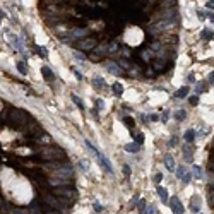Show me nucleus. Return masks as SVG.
<instances>
[{"instance_id": "1", "label": "nucleus", "mask_w": 214, "mask_h": 214, "mask_svg": "<svg viewBox=\"0 0 214 214\" xmlns=\"http://www.w3.org/2000/svg\"><path fill=\"white\" fill-rule=\"evenodd\" d=\"M39 158H43V161L46 163H64L65 161V151L59 146H46L39 149Z\"/></svg>"}, {"instance_id": "2", "label": "nucleus", "mask_w": 214, "mask_h": 214, "mask_svg": "<svg viewBox=\"0 0 214 214\" xmlns=\"http://www.w3.org/2000/svg\"><path fill=\"white\" fill-rule=\"evenodd\" d=\"M84 142H86V146H88V149L91 151V153H93V154L98 158V163H99V165L103 166V170H104V171H106L110 176H113V168H111V165H110V161H108V158H106V156H104L103 153H101L99 149H96V147H94L93 144L89 142V140H84Z\"/></svg>"}, {"instance_id": "3", "label": "nucleus", "mask_w": 214, "mask_h": 214, "mask_svg": "<svg viewBox=\"0 0 214 214\" xmlns=\"http://www.w3.org/2000/svg\"><path fill=\"white\" fill-rule=\"evenodd\" d=\"M29 115L26 113L24 110H19V108H12L9 111V122L12 123L14 127H23L29 122Z\"/></svg>"}, {"instance_id": "4", "label": "nucleus", "mask_w": 214, "mask_h": 214, "mask_svg": "<svg viewBox=\"0 0 214 214\" xmlns=\"http://www.w3.org/2000/svg\"><path fill=\"white\" fill-rule=\"evenodd\" d=\"M72 176H74V170H72L69 165L57 166V168L53 170V178H60V180H65V182H69Z\"/></svg>"}, {"instance_id": "5", "label": "nucleus", "mask_w": 214, "mask_h": 214, "mask_svg": "<svg viewBox=\"0 0 214 214\" xmlns=\"http://www.w3.org/2000/svg\"><path fill=\"white\" fill-rule=\"evenodd\" d=\"M88 28H75V29H72V31H69L67 34H64V36H69V38H65V41H69V43H74L75 39H84L86 36H88ZM62 36V38H64Z\"/></svg>"}, {"instance_id": "6", "label": "nucleus", "mask_w": 214, "mask_h": 214, "mask_svg": "<svg viewBox=\"0 0 214 214\" xmlns=\"http://www.w3.org/2000/svg\"><path fill=\"white\" fill-rule=\"evenodd\" d=\"M53 195H59V197H62V199H74L75 197V190L72 187H65V185H62V187L53 188Z\"/></svg>"}, {"instance_id": "7", "label": "nucleus", "mask_w": 214, "mask_h": 214, "mask_svg": "<svg viewBox=\"0 0 214 214\" xmlns=\"http://www.w3.org/2000/svg\"><path fill=\"white\" fill-rule=\"evenodd\" d=\"M96 46H98L96 38H84V39H81L79 43H75V48H77V50H84V52H91V50L96 48Z\"/></svg>"}, {"instance_id": "8", "label": "nucleus", "mask_w": 214, "mask_h": 214, "mask_svg": "<svg viewBox=\"0 0 214 214\" xmlns=\"http://www.w3.org/2000/svg\"><path fill=\"white\" fill-rule=\"evenodd\" d=\"M170 206H171V211H173V214H183V212H185L183 204H182V202H180L176 197L170 201Z\"/></svg>"}, {"instance_id": "9", "label": "nucleus", "mask_w": 214, "mask_h": 214, "mask_svg": "<svg viewBox=\"0 0 214 214\" xmlns=\"http://www.w3.org/2000/svg\"><path fill=\"white\" fill-rule=\"evenodd\" d=\"M106 69H108V72H111V74H115V75H120V74H122V69L118 67L115 62H110V64H106Z\"/></svg>"}, {"instance_id": "10", "label": "nucleus", "mask_w": 214, "mask_h": 214, "mask_svg": "<svg viewBox=\"0 0 214 214\" xmlns=\"http://www.w3.org/2000/svg\"><path fill=\"white\" fill-rule=\"evenodd\" d=\"M123 149H125L127 153H139L140 146H139L137 142H130V144H125V146H123Z\"/></svg>"}, {"instance_id": "11", "label": "nucleus", "mask_w": 214, "mask_h": 214, "mask_svg": "<svg viewBox=\"0 0 214 214\" xmlns=\"http://www.w3.org/2000/svg\"><path fill=\"white\" fill-rule=\"evenodd\" d=\"M41 74H43V77H45V81H53V79H55V74H53L48 67H41Z\"/></svg>"}, {"instance_id": "12", "label": "nucleus", "mask_w": 214, "mask_h": 214, "mask_svg": "<svg viewBox=\"0 0 214 214\" xmlns=\"http://www.w3.org/2000/svg\"><path fill=\"white\" fill-rule=\"evenodd\" d=\"M195 135H197V134H195V130H187V132H185V135H183V139L187 140V144H192L195 140Z\"/></svg>"}, {"instance_id": "13", "label": "nucleus", "mask_w": 214, "mask_h": 214, "mask_svg": "<svg viewBox=\"0 0 214 214\" xmlns=\"http://www.w3.org/2000/svg\"><path fill=\"white\" fill-rule=\"evenodd\" d=\"M156 190H158V195L161 197V201H163V202H168V201H170V197H168V190H166V188L158 187Z\"/></svg>"}, {"instance_id": "14", "label": "nucleus", "mask_w": 214, "mask_h": 214, "mask_svg": "<svg viewBox=\"0 0 214 214\" xmlns=\"http://www.w3.org/2000/svg\"><path fill=\"white\" fill-rule=\"evenodd\" d=\"M153 69H154V72H163L166 69V65L163 60H156V62H153Z\"/></svg>"}, {"instance_id": "15", "label": "nucleus", "mask_w": 214, "mask_h": 214, "mask_svg": "<svg viewBox=\"0 0 214 214\" xmlns=\"http://www.w3.org/2000/svg\"><path fill=\"white\" fill-rule=\"evenodd\" d=\"M165 165L168 170H175V161H173V156L171 154H166L165 156Z\"/></svg>"}, {"instance_id": "16", "label": "nucleus", "mask_w": 214, "mask_h": 214, "mask_svg": "<svg viewBox=\"0 0 214 214\" xmlns=\"http://www.w3.org/2000/svg\"><path fill=\"white\" fill-rule=\"evenodd\" d=\"M34 52L38 53L39 57H43V59H45V57L48 55V52H46V48H45V46H39V45H34Z\"/></svg>"}, {"instance_id": "17", "label": "nucleus", "mask_w": 214, "mask_h": 214, "mask_svg": "<svg viewBox=\"0 0 214 214\" xmlns=\"http://www.w3.org/2000/svg\"><path fill=\"white\" fill-rule=\"evenodd\" d=\"M111 89H113V93L117 94V96H122V94H123V88H122L120 82H115V84L111 86Z\"/></svg>"}, {"instance_id": "18", "label": "nucleus", "mask_w": 214, "mask_h": 214, "mask_svg": "<svg viewBox=\"0 0 214 214\" xmlns=\"http://www.w3.org/2000/svg\"><path fill=\"white\" fill-rule=\"evenodd\" d=\"M183 153H185V158L190 159L192 154H194V146H190V144H187V146L183 147Z\"/></svg>"}, {"instance_id": "19", "label": "nucleus", "mask_w": 214, "mask_h": 214, "mask_svg": "<svg viewBox=\"0 0 214 214\" xmlns=\"http://www.w3.org/2000/svg\"><path fill=\"white\" fill-rule=\"evenodd\" d=\"M187 94H188V88H187V86H183V88H180L178 91L175 93V96L176 98H185Z\"/></svg>"}, {"instance_id": "20", "label": "nucleus", "mask_w": 214, "mask_h": 214, "mask_svg": "<svg viewBox=\"0 0 214 214\" xmlns=\"http://www.w3.org/2000/svg\"><path fill=\"white\" fill-rule=\"evenodd\" d=\"M185 117H187L185 110H176V111H175V118H176L178 122H183V120H185Z\"/></svg>"}, {"instance_id": "21", "label": "nucleus", "mask_w": 214, "mask_h": 214, "mask_svg": "<svg viewBox=\"0 0 214 214\" xmlns=\"http://www.w3.org/2000/svg\"><path fill=\"white\" fill-rule=\"evenodd\" d=\"M192 171H194V176H195V178H202V170H201V166L194 165V166H192Z\"/></svg>"}, {"instance_id": "22", "label": "nucleus", "mask_w": 214, "mask_h": 214, "mask_svg": "<svg viewBox=\"0 0 214 214\" xmlns=\"http://www.w3.org/2000/svg\"><path fill=\"white\" fill-rule=\"evenodd\" d=\"M93 86H94V88H103V86H104V81H103L101 77H94V79H93Z\"/></svg>"}, {"instance_id": "23", "label": "nucleus", "mask_w": 214, "mask_h": 214, "mask_svg": "<svg viewBox=\"0 0 214 214\" xmlns=\"http://www.w3.org/2000/svg\"><path fill=\"white\" fill-rule=\"evenodd\" d=\"M72 101H74V103L77 104L79 108H82V110H84V101H82L81 98H77V96H75V94H72Z\"/></svg>"}, {"instance_id": "24", "label": "nucleus", "mask_w": 214, "mask_h": 214, "mask_svg": "<svg viewBox=\"0 0 214 214\" xmlns=\"http://www.w3.org/2000/svg\"><path fill=\"white\" fill-rule=\"evenodd\" d=\"M144 214H158V209H156L154 204H149L146 207V211H144Z\"/></svg>"}, {"instance_id": "25", "label": "nucleus", "mask_w": 214, "mask_h": 214, "mask_svg": "<svg viewBox=\"0 0 214 214\" xmlns=\"http://www.w3.org/2000/svg\"><path fill=\"white\" fill-rule=\"evenodd\" d=\"M17 70H19L23 75L28 74V69H26V65H24V62H19V64H17Z\"/></svg>"}, {"instance_id": "26", "label": "nucleus", "mask_w": 214, "mask_h": 214, "mask_svg": "<svg viewBox=\"0 0 214 214\" xmlns=\"http://www.w3.org/2000/svg\"><path fill=\"white\" fill-rule=\"evenodd\" d=\"M185 166H178V168H176V176H178V178H183L185 176Z\"/></svg>"}, {"instance_id": "27", "label": "nucleus", "mask_w": 214, "mask_h": 214, "mask_svg": "<svg viewBox=\"0 0 214 214\" xmlns=\"http://www.w3.org/2000/svg\"><path fill=\"white\" fill-rule=\"evenodd\" d=\"M212 38V31L211 29H204L202 31V39H211Z\"/></svg>"}, {"instance_id": "28", "label": "nucleus", "mask_w": 214, "mask_h": 214, "mask_svg": "<svg viewBox=\"0 0 214 214\" xmlns=\"http://www.w3.org/2000/svg\"><path fill=\"white\" fill-rule=\"evenodd\" d=\"M206 89H207V86H206L204 82H199V84H197V94H202Z\"/></svg>"}, {"instance_id": "29", "label": "nucleus", "mask_w": 214, "mask_h": 214, "mask_svg": "<svg viewBox=\"0 0 214 214\" xmlns=\"http://www.w3.org/2000/svg\"><path fill=\"white\" fill-rule=\"evenodd\" d=\"M96 104H98V106L94 108V115H98V110H101V108H103V99H101V98H98V99H96Z\"/></svg>"}, {"instance_id": "30", "label": "nucleus", "mask_w": 214, "mask_h": 214, "mask_svg": "<svg viewBox=\"0 0 214 214\" xmlns=\"http://www.w3.org/2000/svg\"><path fill=\"white\" fill-rule=\"evenodd\" d=\"M122 122L125 123L127 127H134V120H132L130 117H123V118H122Z\"/></svg>"}, {"instance_id": "31", "label": "nucleus", "mask_w": 214, "mask_h": 214, "mask_svg": "<svg viewBox=\"0 0 214 214\" xmlns=\"http://www.w3.org/2000/svg\"><path fill=\"white\" fill-rule=\"evenodd\" d=\"M146 201H139V212L140 214H144V211H146Z\"/></svg>"}, {"instance_id": "32", "label": "nucleus", "mask_w": 214, "mask_h": 214, "mask_svg": "<svg viewBox=\"0 0 214 214\" xmlns=\"http://www.w3.org/2000/svg\"><path fill=\"white\" fill-rule=\"evenodd\" d=\"M188 101H190L192 106H195V104L199 103V96H190V98H188Z\"/></svg>"}, {"instance_id": "33", "label": "nucleus", "mask_w": 214, "mask_h": 214, "mask_svg": "<svg viewBox=\"0 0 214 214\" xmlns=\"http://www.w3.org/2000/svg\"><path fill=\"white\" fill-rule=\"evenodd\" d=\"M192 211H194V212H197V211H199V201H197V197H194V204H192Z\"/></svg>"}, {"instance_id": "34", "label": "nucleus", "mask_w": 214, "mask_h": 214, "mask_svg": "<svg viewBox=\"0 0 214 214\" xmlns=\"http://www.w3.org/2000/svg\"><path fill=\"white\" fill-rule=\"evenodd\" d=\"M176 142H178V137H176V135H173L171 139H170V146H171V147H175V146H176Z\"/></svg>"}, {"instance_id": "35", "label": "nucleus", "mask_w": 214, "mask_h": 214, "mask_svg": "<svg viewBox=\"0 0 214 214\" xmlns=\"http://www.w3.org/2000/svg\"><path fill=\"white\" fill-rule=\"evenodd\" d=\"M209 206H211V207H214V188H212L211 194H209Z\"/></svg>"}, {"instance_id": "36", "label": "nucleus", "mask_w": 214, "mask_h": 214, "mask_svg": "<svg viewBox=\"0 0 214 214\" xmlns=\"http://www.w3.org/2000/svg\"><path fill=\"white\" fill-rule=\"evenodd\" d=\"M135 142H137V144H139V146H140V144L144 142V135H140V134H139V135H135Z\"/></svg>"}, {"instance_id": "37", "label": "nucleus", "mask_w": 214, "mask_h": 214, "mask_svg": "<svg viewBox=\"0 0 214 214\" xmlns=\"http://www.w3.org/2000/svg\"><path fill=\"white\" fill-rule=\"evenodd\" d=\"M74 57H75V59H79V60H84L86 59L84 53H79V52H74Z\"/></svg>"}, {"instance_id": "38", "label": "nucleus", "mask_w": 214, "mask_h": 214, "mask_svg": "<svg viewBox=\"0 0 214 214\" xmlns=\"http://www.w3.org/2000/svg\"><path fill=\"white\" fill-rule=\"evenodd\" d=\"M190 178H192V173H185V176H183L182 180H183L185 183H188V182H190Z\"/></svg>"}, {"instance_id": "39", "label": "nucleus", "mask_w": 214, "mask_h": 214, "mask_svg": "<svg viewBox=\"0 0 214 214\" xmlns=\"http://www.w3.org/2000/svg\"><path fill=\"white\" fill-rule=\"evenodd\" d=\"M161 178H163V175H161V173H156V175H154V182H156V183H159V182H161Z\"/></svg>"}, {"instance_id": "40", "label": "nucleus", "mask_w": 214, "mask_h": 214, "mask_svg": "<svg viewBox=\"0 0 214 214\" xmlns=\"http://www.w3.org/2000/svg\"><path fill=\"white\" fill-rule=\"evenodd\" d=\"M123 173H125V176H129V175H130V168H129L127 165L123 166Z\"/></svg>"}, {"instance_id": "41", "label": "nucleus", "mask_w": 214, "mask_h": 214, "mask_svg": "<svg viewBox=\"0 0 214 214\" xmlns=\"http://www.w3.org/2000/svg\"><path fill=\"white\" fill-rule=\"evenodd\" d=\"M168 115H170L168 111H165V113L161 115V120H163V122H166V120H168Z\"/></svg>"}, {"instance_id": "42", "label": "nucleus", "mask_w": 214, "mask_h": 214, "mask_svg": "<svg viewBox=\"0 0 214 214\" xmlns=\"http://www.w3.org/2000/svg\"><path fill=\"white\" fill-rule=\"evenodd\" d=\"M206 7H207V9H214V0H211V2H207V3H206Z\"/></svg>"}, {"instance_id": "43", "label": "nucleus", "mask_w": 214, "mask_h": 214, "mask_svg": "<svg viewBox=\"0 0 214 214\" xmlns=\"http://www.w3.org/2000/svg\"><path fill=\"white\" fill-rule=\"evenodd\" d=\"M209 82H211V84H214V70L209 74Z\"/></svg>"}, {"instance_id": "44", "label": "nucleus", "mask_w": 214, "mask_h": 214, "mask_svg": "<svg viewBox=\"0 0 214 214\" xmlns=\"http://www.w3.org/2000/svg\"><path fill=\"white\" fill-rule=\"evenodd\" d=\"M206 16H207V17H209V19H211V21H212V23H214V14H212V12H206Z\"/></svg>"}, {"instance_id": "45", "label": "nucleus", "mask_w": 214, "mask_h": 214, "mask_svg": "<svg viewBox=\"0 0 214 214\" xmlns=\"http://www.w3.org/2000/svg\"><path fill=\"white\" fill-rule=\"evenodd\" d=\"M94 209H96V211H101V209H103V207H101V206L98 204V202H94Z\"/></svg>"}, {"instance_id": "46", "label": "nucleus", "mask_w": 214, "mask_h": 214, "mask_svg": "<svg viewBox=\"0 0 214 214\" xmlns=\"http://www.w3.org/2000/svg\"><path fill=\"white\" fill-rule=\"evenodd\" d=\"M187 79H188V82H194V81H195V79H194V74H188Z\"/></svg>"}, {"instance_id": "47", "label": "nucleus", "mask_w": 214, "mask_h": 214, "mask_svg": "<svg viewBox=\"0 0 214 214\" xmlns=\"http://www.w3.org/2000/svg\"><path fill=\"white\" fill-rule=\"evenodd\" d=\"M81 168L88 170V163H86V161H81Z\"/></svg>"}, {"instance_id": "48", "label": "nucleus", "mask_w": 214, "mask_h": 214, "mask_svg": "<svg viewBox=\"0 0 214 214\" xmlns=\"http://www.w3.org/2000/svg\"><path fill=\"white\" fill-rule=\"evenodd\" d=\"M156 120H159L158 115H151V122H156Z\"/></svg>"}, {"instance_id": "49", "label": "nucleus", "mask_w": 214, "mask_h": 214, "mask_svg": "<svg viewBox=\"0 0 214 214\" xmlns=\"http://www.w3.org/2000/svg\"><path fill=\"white\" fill-rule=\"evenodd\" d=\"M46 2H55V3H60L62 0H46Z\"/></svg>"}, {"instance_id": "50", "label": "nucleus", "mask_w": 214, "mask_h": 214, "mask_svg": "<svg viewBox=\"0 0 214 214\" xmlns=\"http://www.w3.org/2000/svg\"><path fill=\"white\" fill-rule=\"evenodd\" d=\"M2 17H3V12H2V10H0V21H2Z\"/></svg>"}, {"instance_id": "51", "label": "nucleus", "mask_w": 214, "mask_h": 214, "mask_svg": "<svg viewBox=\"0 0 214 214\" xmlns=\"http://www.w3.org/2000/svg\"><path fill=\"white\" fill-rule=\"evenodd\" d=\"M211 170H212V171H214V161L211 163Z\"/></svg>"}, {"instance_id": "52", "label": "nucleus", "mask_w": 214, "mask_h": 214, "mask_svg": "<svg viewBox=\"0 0 214 214\" xmlns=\"http://www.w3.org/2000/svg\"><path fill=\"white\" fill-rule=\"evenodd\" d=\"M212 153H214V147H212Z\"/></svg>"}]
</instances>
